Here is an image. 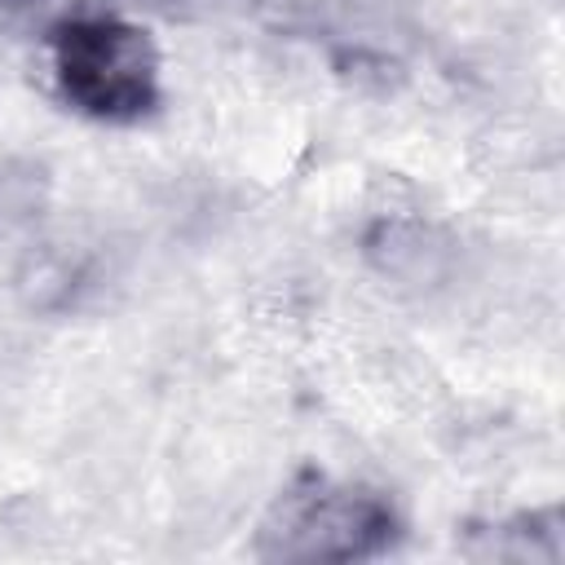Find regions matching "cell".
<instances>
[{"label":"cell","instance_id":"1","mask_svg":"<svg viewBox=\"0 0 565 565\" xmlns=\"http://www.w3.org/2000/svg\"><path fill=\"white\" fill-rule=\"evenodd\" d=\"M62 97L106 124L141 119L159 102V53L150 35L110 13H79L49 35Z\"/></svg>","mask_w":565,"mask_h":565},{"label":"cell","instance_id":"2","mask_svg":"<svg viewBox=\"0 0 565 565\" xmlns=\"http://www.w3.org/2000/svg\"><path fill=\"white\" fill-rule=\"evenodd\" d=\"M397 530L393 508L362 486H331L322 477L287 490L260 530L269 561H362Z\"/></svg>","mask_w":565,"mask_h":565},{"label":"cell","instance_id":"3","mask_svg":"<svg viewBox=\"0 0 565 565\" xmlns=\"http://www.w3.org/2000/svg\"><path fill=\"white\" fill-rule=\"evenodd\" d=\"M137 4L168 9V13H190V9H207V4H216V0H137Z\"/></svg>","mask_w":565,"mask_h":565},{"label":"cell","instance_id":"4","mask_svg":"<svg viewBox=\"0 0 565 565\" xmlns=\"http://www.w3.org/2000/svg\"><path fill=\"white\" fill-rule=\"evenodd\" d=\"M4 4H31V0H4Z\"/></svg>","mask_w":565,"mask_h":565}]
</instances>
